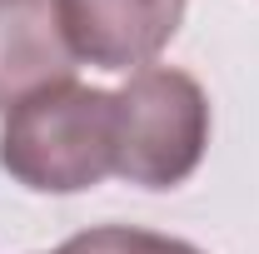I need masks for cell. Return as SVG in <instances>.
<instances>
[{
  "instance_id": "6da1fadb",
  "label": "cell",
  "mask_w": 259,
  "mask_h": 254,
  "mask_svg": "<svg viewBox=\"0 0 259 254\" xmlns=\"http://www.w3.org/2000/svg\"><path fill=\"white\" fill-rule=\"evenodd\" d=\"M0 170L35 194H80L115 175V90L45 85L0 125Z\"/></svg>"
},
{
  "instance_id": "7a4b0ae2",
  "label": "cell",
  "mask_w": 259,
  "mask_h": 254,
  "mask_svg": "<svg viewBox=\"0 0 259 254\" xmlns=\"http://www.w3.org/2000/svg\"><path fill=\"white\" fill-rule=\"evenodd\" d=\"M209 145V95L169 65H145L115 90V175L140 190L185 185Z\"/></svg>"
},
{
  "instance_id": "3957f363",
  "label": "cell",
  "mask_w": 259,
  "mask_h": 254,
  "mask_svg": "<svg viewBox=\"0 0 259 254\" xmlns=\"http://www.w3.org/2000/svg\"><path fill=\"white\" fill-rule=\"evenodd\" d=\"M70 55L95 70H145L185 25V0H55Z\"/></svg>"
},
{
  "instance_id": "277c9868",
  "label": "cell",
  "mask_w": 259,
  "mask_h": 254,
  "mask_svg": "<svg viewBox=\"0 0 259 254\" xmlns=\"http://www.w3.org/2000/svg\"><path fill=\"white\" fill-rule=\"evenodd\" d=\"M75 70L55 0H0V115Z\"/></svg>"
},
{
  "instance_id": "5b68a950",
  "label": "cell",
  "mask_w": 259,
  "mask_h": 254,
  "mask_svg": "<svg viewBox=\"0 0 259 254\" xmlns=\"http://www.w3.org/2000/svg\"><path fill=\"white\" fill-rule=\"evenodd\" d=\"M55 254H199L185 239H169V234H155V229H130V224H100V229H85L75 239H65Z\"/></svg>"
}]
</instances>
